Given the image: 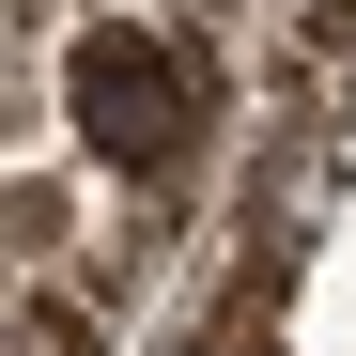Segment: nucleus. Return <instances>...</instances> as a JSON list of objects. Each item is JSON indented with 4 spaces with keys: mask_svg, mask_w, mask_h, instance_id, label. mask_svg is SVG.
I'll return each instance as SVG.
<instances>
[{
    "mask_svg": "<svg viewBox=\"0 0 356 356\" xmlns=\"http://www.w3.org/2000/svg\"><path fill=\"white\" fill-rule=\"evenodd\" d=\"M63 93H78V140H93L108 170H170V155L202 140V78L170 63L155 31H78Z\"/></svg>",
    "mask_w": 356,
    "mask_h": 356,
    "instance_id": "1",
    "label": "nucleus"
},
{
    "mask_svg": "<svg viewBox=\"0 0 356 356\" xmlns=\"http://www.w3.org/2000/svg\"><path fill=\"white\" fill-rule=\"evenodd\" d=\"M217 356H232V341H217Z\"/></svg>",
    "mask_w": 356,
    "mask_h": 356,
    "instance_id": "2",
    "label": "nucleus"
}]
</instances>
